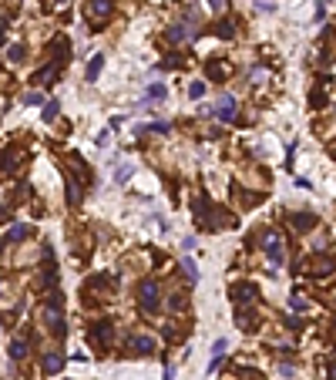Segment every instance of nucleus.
Instances as JSON below:
<instances>
[{"label": "nucleus", "instance_id": "nucleus-25", "mask_svg": "<svg viewBox=\"0 0 336 380\" xmlns=\"http://www.w3.org/2000/svg\"><path fill=\"white\" fill-rule=\"evenodd\" d=\"M330 380H336V363H333V367H330Z\"/></svg>", "mask_w": 336, "mask_h": 380}, {"label": "nucleus", "instance_id": "nucleus-23", "mask_svg": "<svg viewBox=\"0 0 336 380\" xmlns=\"http://www.w3.org/2000/svg\"><path fill=\"white\" fill-rule=\"evenodd\" d=\"M289 306H293V310H306V300H302V296H293Z\"/></svg>", "mask_w": 336, "mask_h": 380}, {"label": "nucleus", "instance_id": "nucleus-16", "mask_svg": "<svg viewBox=\"0 0 336 380\" xmlns=\"http://www.w3.org/2000/svg\"><path fill=\"white\" fill-rule=\"evenodd\" d=\"M54 74H57V71H54V64H51V68H44V71H37V74H34V84H44V81H51Z\"/></svg>", "mask_w": 336, "mask_h": 380}, {"label": "nucleus", "instance_id": "nucleus-9", "mask_svg": "<svg viewBox=\"0 0 336 380\" xmlns=\"http://www.w3.org/2000/svg\"><path fill=\"white\" fill-rule=\"evenodd\" d=\"M71 172H74L81 182H91V172H88V165H84L81 158H71Z\"/></svg>", "mask_w": 336, "mask_h": 380}, {"label": "nucleus", "instance_id": "nucleus-19", "mask_svg": "<svg viewBox=\"0 0 336 380\" xmlns=\"http://www.w3.org/2000/svg\"><path fill=\"white\" fill-rule=\"evenodd\" d=\"M182 306H185V300H182L178 293H175V296H168V310H171V313H178Z\"/></svg>", "mask_w": 336, "mask_h": 380}, {"label": "nucleus", "instance_id": "nucleus-3", "mask_svg": "<svg viewBox=\"0 0 336 380\" xmlns=\"http://www.w3.org/2000/svg\"><path fill=\"white\" fill-rule=\"evenodd\" d=\"M219 118H222V121H235V98L232 95H222L219 98Z\"/></svg>", "mask_w": 336, "mask_h": 380}, {"label": "nucleus", "instance_id": "nucleus-6", "mask_svg": "<svg viewBox=\"0 0 336 380\" xmlns=\"http://www.w3.org/2000/svg\"><path fill=\"white\" fill-rule=\"evenodd\" d=\"M289 222H293V229H299V232H306V229H313V226H316V219H313L309 212H299V215H293Z\"/></svg>", "mask_w": 336, "mask_h": 380}, {"label": "nucleus", "instance_id": "nucleus-10", "mask_svg": "<svg viewBox=\"0 0 336 380\" xmlns=\"http://www.w3.org/2000/svg\"><path fill=\"white\" fill-rule=\"evenodd\" d=\"M215 34L229 40L232 34H235V20H219V24H215Z\"/></svg>", "mask_w": 336, "mask_h": 380}, {"label": "nucleus", "instance_id": "nucleus-13", "mask_svg": "<svg viewBox=\"0 0 336 380\" xmlns=\"http://www.w3.org/2000/svg\"><path fill=\"white\" fill-rule=\"evenodd\" d=\"M182 273H185L188 283H195V279H199V269H195V263H192V259H185V263H182Z\"/></svg>", "mask_w": 336, "mask_h": 380}, {"label": "nucleus", "instance_id": "nucleus-7", "mask_svg": "<svg viewBox=\"0 0 336 380\" xmlns=\"http://www.w3.org/2000/svg\"><path fill=\"white\" fill-rule=\"evenodd\" d=\"M131 350H138V353H151V350H155V340H151V337H131Z\"/></svg>", "mask_w": 336, "mask_h": 380}, {"label": "nucleus", "instance_id": "nucleus-11", "mask_svg": "<svg viewBox=\"0 0 336 380\" xmlns=\"http://www.w3.org/2000/svg\"><path fill=\"white\" fill-rule=\"evenodd\" d=\"M222 350H225V340H215V346H212V360H208V370H215V367L222 363Z\"/></svg>", "mask_w": 336, "mask_h": 380}, {"label": "nucleus", "instance_id": "nucleus-22", "mask_svg": "<svg viewBox=\"0 0 336 380\" xmlns=\"http://www.w3.org/2000/svg\"><path fill=\"white\" fill-rule=\"evenodd\" d=\"M10 61H24V47H20V44L10 47Z\"/></svg>", "mask_w": 336, "mask_h": 380}, {"label": "nucleus", "instance_id": "nucleus-24", "mask_svg": "<svg viewBox=\"0 0 336 380\" xmlns=\"http://www.w3.org/2000/svg\"><path fill=\"white\" fill-rule=\"evenodd\" d=\"M212 7H215V10H225V0H212Z\"/></svg>", "mask_w": 336, "mask_h": 380}, {"label": "nucleus", "instance_id": "nucleus-15", "mask_svg": "<svg viewBox=\"0 0 336 380\" xmlns=\"http://www.w3.org/2000/svg\"><path fill=\"white\" fill-rule=\"evenodd\" d=\"M101 64H104V57L98 54V57L91 61V64H88V81H94V77H98V71H101Z\"/></svg>", "mask_w": 336, "mask_h": 380}, {"label": "nucleus", "instance_id": "nucleus-4", "mask_svg": "<svg viewBox=\"0 0 336 380\" xmlns=\"http://www.w3.org/2000/svg\"><path fill=\"white\" fill-rule=\"evenodd\" d=\"M266 252H269V259H272V263H282V239L276 236V232H269V236H266Z\"/></svg>", "mask_w": 336, "mask_h": 380}, {"label": "nucleus", "instance_id": "nucleus-1", "mask_svg": "<svg viewBox=\"0 0 336 380\" xmlns=\"http://www.w3.org/2000/svg\"><path fill=\"white\" fill-rule=\"evenodd\" d=\"M138 303H141V313H158V286L155 279H145V283L138 286Z\"/></svg>", "mask_w": 336, "mask_h": 380}, {"label": "nucleus", "instance_id": "nucleus-27", "mask_svg": "<svg viewBox=\"0 0 336 380\" xmlns=\"http://www.w3.org/2000/svg\"><path fill=\"white\" fill-rule=\"evenodd\" d=\"M333 155H336V145H333Z\"/></svg>", "mask_w": 336, "mask_h": 380}, {"label": "nucleus", "instance_id": "nucleus-17", "mask_svg": "<svg viewBox=\"0 0 336 380\" xmlns=\"http://www.w3.org/2000/svg\"><path fill=\"white\" fill-rule=\"evenodd\" d=\"M208 74H212V77H225V74H229V64H215V61H212V64H208Z\"/></svg>", "mask_w": 336, "mask_h": 380}, {"label": "nucleus", "instance_id": "nucleus-21", "mask_svg": "<svg viewBox=\"0 0 336 380\" xmlns=\"http://www.w3.org/2000/svg\"><path fill=\"white\" fill-rule=\"evenodd\" d=\"M202 95H205V84H202V81H195V84L188 88V98H202Z\"/></svg>", "mask_w": 336, "mask_h": 380}, {"label": "nucleus", "instance_id": "nucleus-14", "mask_svg": "<svg viewBox=\"0 0 336 380\" xmlns=\"http://www.w3.org/2000/svg\"><path fill=\"white\" fill-rule=\"evenodd\" d=\"M165 37L171 40V44H178V40H185V37H192V34H188V31H182V27H171V31H168Z\"/></svg>", "mask_w": 336, "mask_h": 380}, {"label": "nucleus", "instance_id": "nucleus-20", "mask_svg": "<svg viewBox=\"0 0 336 380\" xmlns=\"http://www.w3.org/2000/svg\"><path fill=\"white\" fill-rule=\"evenodd\" d=\"M57 118V101H47V108H44V121H54Z\"/></svg>", "mask_w": 336, "mask_h": 380}, {"label": "nucleus", "instance_id": "nucleus-12", "mask_svg": "<svg viewBox=\"0 0 336 380\" xmlns=\"http://www.w3.org/2000/svg\"><path fill=\"white\" fill-rule=\"evenodd\" d=\"M10 357H14V360L27 357V343H24V340H14V343H10Z\"/></svg>", "mask_w": 336, "mask_h": 380}, {"label": "nucleus", "instance_id": "nucleus-18", "mask_svg": "<svg viewBox=\"0 0 336 380\" xmlns=\"http://www.w3.org/2000/svg\"><path fill=\"white\" fill-rule=\"evenodd\" d=\"M24 236H27V226H14V229H10V236H7V239H10V242H20Z\"/></svg>", "mask_w": 336, "mask_h": 380}, {"label": "nucleus", "instance_id": "nucleus-8", "mask_svg": "<svg viewBox=\"0 0 336 380\" xmlns=\"http://www.w3.org/2000/svg\"><path fill=\"white\" fill-rule=\"evenodd\" d=\"M61 367H64V357H61V353H47V357H44V370H47V374H57Z\"/></svg>", "mask_w": 336, "mask_h": 380}, {"label": "nucleus", "instance_id": "nucleus-26", "mask_svg": "<svg viewBox=\"0 0 336 380\" xmlns=\"http://www.w3.org/2000/svg\"><path fill=\"white\" fill-rule=\"evenodd\" d=\"M0 40H3V24H0Z\"/></svg>", "mask_w": 336, "mask_h": 380}, {"label": "nucleus", "instance_id": "nucleus-5", "mask_svg": "<svg viewBox=\"0 0 336 380\" xmlns=\"http://www.w3.org/2000/svg\"><path fill=\"white\" fill-rule=\"evenodd\" d=\"M91 337H94V343H98V346H108V343H111V323H98Z\"/></svg>", "mask_w": 336, "mask_h": 380}, {"label": "nucleus", "instance_id": "nucleus-2", "mask_svg": "<svg viewBox=\"0 0 336 380\" xmlns=\"http://www.w3.org/2000/svg\"><path fill=\"white\" fill-rule=\"evenodd\" d=\"M108 14H111V0H91L88 3V17H91L94 27H101L108 20Z\"/></svg>", "mask_w": 336, "mask_h": 380}]
</instances>
